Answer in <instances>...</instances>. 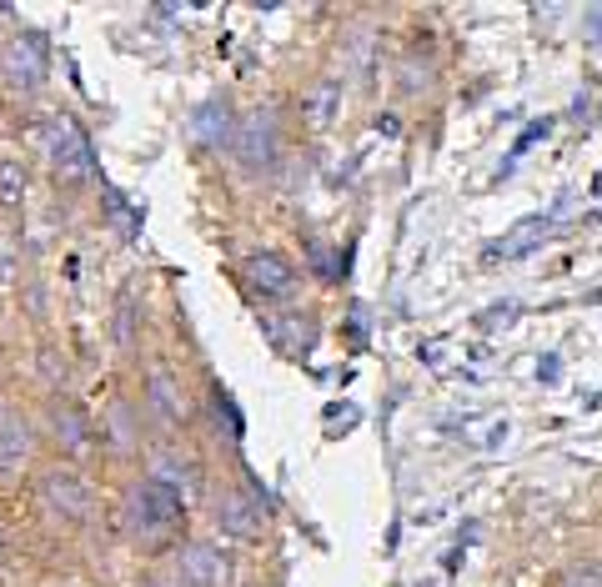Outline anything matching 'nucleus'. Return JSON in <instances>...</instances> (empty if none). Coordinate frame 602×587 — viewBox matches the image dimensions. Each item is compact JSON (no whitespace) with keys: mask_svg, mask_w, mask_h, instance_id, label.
Returning a JSON list of instances; mask_svg holds the SVG:
<instances>
[{"mask_svg":"<svg viewBox=\"0 0 602 587\" xmlns=\"http://www.w3.org/2000/svg\"><path fill=\"white\" fill-rule=\"evenodd\" d=\"M126 517L141 537H166L176 522H181V492L166 487L161 477H146L141 487H131L126 497Z\"/></svg>","mask_w":602,"mask_h":587,"instance_id":"nucleus-1","label":"nucleus"},{"mask_svg":"<svg viewBox=\"0 0 602 587\" xmlns=\"http://www.w3.org/2000/svg\"><path fill=\"white\" fill-rule=\"evenodd\" d=\"M51 166H56V176H61L66 186L91 181V141H86L81 126L66 121V116L51 121Z\"/></svg>","mask_w":602,"mask_h":587,"instance_id":"nucleus-2","label":"nucleus"},{"mask_svg":"<svg viewBox=\"0 0 602 587\" xmlns=\"http://www.w3.org/2000/svg\"><path fill=\"white\" fill-rule=\"evenodd\" d=\"M276 121H271V111H251V116H241L236 121V131H231V151H236V161L246 166V171H261V166H271L276 161Z\"/></svg>","mask_w":602,"mask_h":587,"instance_id":"nucleus-3","label":"nucleus"},{"mask_svg":"<svg viewBox=\"0 0 602 587\" xmlns=\"http://www.w3.org/2000/svg\"><path fill=\"white\" fill-rule=\"evenodd\" d=\"M41 502H46L56 517H66V522H86V517L96 512V492H91L76 472H66V467L41 472Z\"/></svg>","mask_w":602,"mask_h":587,"instance_id":"nucleus-4","label":"nucleus"},{"mask_svg":"<svg viewBox=\"0 0 602 587\" xmlns=\"http://www.w3.org/2000/svg\"><path fill=\"white\" fill-rule=\"evenodd\" d=\"M181 582H186V587H226V582H231V567H226V557H221L216 547L191 542V547H181Z\"/></svg>","mask_w":602,"mask_h":587,"instance_id":"nucleus-5","label":"nucleus"},{"mask_svg":"<svg viewBox=\"0 0 602 587\" xmlns=\"http://www.w3.org/2000/svg\"><path fill=\"white\" fill-rule=\"evenodd\" d=\"M246 276H251V286H256V291H266V297H286V291L296 286L291 261H286V256H276V251L251 256V261H246Z\"/></svg>","mask_w":602,"mask_h":587,"instance_id":"nucleus-6","label":"nucleus"},{"mask_svg":"<svg viewBox=\"0 0 602 587\" xmlns=\"http://www.w3.org/2000/svg\"><path fill=\"white\" fill-rule=\"evenodd\" d=\"M216 522L226 532H236V537H256L261 532V512H256V502L246 492H221L216 497Z\"/></svg>","mask_w":602,"mask_h":587,"instance_id":"nucleus-7","label":"nucleus"},{"mask_svg":"<svg viewBox=\"0 0 602 587\" xmlns=\"http://www.w3.org/2000/svg\"><path fill=\"white\" fill-rule=\"evenodd\" d=\"M0 71H6V81L21 86V91H36V86H41V61H36V51L21 46V41H11L6 51H0Z\"/></svg>","mask_w":602,"mask_h":587,"instance_id":"nucleus-8","label":"nucleus"},{"mask_svg":"<svg viewBox=\"0 0 602 587\" xmlns=\"http://www.w3.org/2000/svg\"><path fill=\"white\" fill-rule=\"evenodd\" d=\"M21 457H31V427L16 412H0V462H21Z\"/></svg>","mask_w":602,"mask_h":587,"instance_id":"nucleus-9","label":"nucleus"},{"mask_svg":"<svg viewBox=\"0 0 602 587\" xmlns=\"http://www.w3.org/2000/svg\"><path fill=\"white\" fill-rule=\"evenodd\" d=\"M231 116H226V106H201L196 111V136L206 141V146H221V141H231Z\"/></svg>","mask_w":602,"mask_h":587,"instance_id":"nucleus-10","label":"nucleus"},{"mask_svg":"<svg viewBox=\"0 0 602 587\" xmlns=\"http://www.w3.org/2000/svg\"><path fill=\"white\" fill-rule=\"evenodd\" d=\"M337 101H342V86H337V81H322V86L312 91V101H307V121H312V126H327L332 111H337Z\"/></svg>","mask_w":602,"mask_h":587,"instance_id":"nucleus-11","label":"nucleus"},{"mask_svg":"<svg viewBox=\"0 0 602 587\" xmlns=\"http://www.w3.org/2000/svg\"><path fill=\"white\" fill-rule=\"evenodd\" d=\"M56 427H61L56 437H61L71 452H81V447H86V422L76 417V407H56Z\"/></svg>","mask_w":602,"mask_h":587,"instance_id":"nucleus-12","label":"nucleus"},{"mask_svg":"<svg viewBox=\"0 0 602 587\" xmlns=\"http://www.w3.org/2000/svg\"><path fill=\"white\" fill-rule=\"evenodd\" d=\"M21 196H26V171H21V161H0V201L16 206Z\"/></svg>","mask_w":602,"mask_h":587,"instance_id":"nucleus-13","label":"nucleus"},{"mask_svg":"<svg viewBox=\"0 0 602 587\" xmlns=\"http://www.w3.org/2000/svg\"><path fill=\"white\" fill-rule=\"evenodd\" d=\"M151 397H156V407H161L166 417H181V402H176V392H171V377H166V372H156V377H151Z\"/></svg>","mask_w":602,"mask_h":587,"instance_id":"nucleus-14","label":"nucleus"},{"mask_svg":"<svg viewBox=\"0 0 602 587\" xmlns=\"http://www.w3.org/2000/svg\"><path fill=\"white\" fill-rule=\"evenodd\" d=\"M562 587H602V567H572L562 577Z\"/></svg>","mask_w":602,"mask_h":587,"instance_id":"nucleus-15","label":"nucleus"},{"mask_svg":"<svg viewBox=\"0 0 602 587\" xmlns=\"http://www.w3.org/2000/svg\"><path fill=\"white\" fill-rule=\"evenodd\" d=\"M156 587H186V582H181V577H166V582H156Z\"/></svg>","mask_w":602,"mask_h":587,"instance_id":"nucleus-16","label":"nucleus"}]
</instances>
